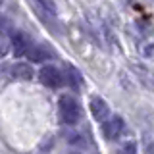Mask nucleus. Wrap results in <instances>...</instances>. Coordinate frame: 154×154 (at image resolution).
<instances>
[{"instance_id":"obj_15","label":"nucleus","mask_w":154,"mask_h":154,"mask_svg":"<svg viewBox=\"0 0 154 154\" xmlns=\"http://www.w3.org/2000/svg\"><path fill=\"white\" fill-rule=\"evenodd\" d=\"M2 2H4V0H0V4H2Z\"/></svg>"},{"instance_id":"obj_9","label":"nucleus","mask_w":154,"mask_h":154,"mask_svg":"<svg viewBox=\"0 0 154 154\" xmlns=\"http://www.w3.org/2000/svg\"><path fill=\"white\" fill-rule=\"evenodd\" d=\"M67 79H69V85L73 87V89H79L81 87V73L71 66L67 67Z\"/></svg>"},{"instance_id":"obj_12","label":"nucleus","mask_w":154,"mask_h":154,"mask_svg":"<svg viewBox=\"0 0 154 154\" xmlns=\"http://www.w3.org/2000/svg\"><path fill=\"white\" fill-rule=\"evenodd\" d=\"M8 48H10V42H8L6 35H2V33H0V58L8 52Z\"/></svg>"},{"instance_id":"obj_1","label":"nucleus","mask_w":154,"mask_h":154,"mask_svg":"<svg viewBox=\"0 0 154 154\" xmlns=\"http://www.w3.org/2000/svg\"><path fill=\"white\" fill-rule=\"evenodd\" d=\"M58 110H60L62 122L67 123V125H75L81 119V106L77 104V100L73 96H67V94L60 96V100H58Z\"/></svg>"},{"instance_id":"obj_8","label":"nucleus","mask_w":154,"mask_h":154,"mask_svg":"<svg viewBox=\"0 0 154 154\" xmlns=\"http://www.w3.org/2000/svg\"><path fill=\"white\" fill-rule=\"evenodd\" d=\"M29 60L33 62V64H41V62H45L48 60V58L52 56V52L48 50L46 46H41V45H37V46H33L31 50H29Z\"/></svg>"},{"instance_id":"obj_10","label":"nucleus","mask_w":154,"mask_h":154,"mask_svg":"<svg viewBox=\"0 0 154 154\" xmlns=\"http://www.w3.org/2000/svg\"><path fill=\"white\" fill-rule=\"evenodd\" d=\"M37 2L41 4V6L45 8L48 14H56V12H58V10H56V2H54V0H37Z\"/></svg>"},{"instance_id":"obj_3","label":"nucleus","mask_w":154,"mask_h":154,"mask_svg":"<svg viewBox=\"0 0 154 154\" xmlns=\"http://www.w3.org/2000/svg\"><path fill=\"white\" fill-rule=\"evenodd\" d=\"M131 69H133L135 77L139 79V83H141L146 91L154 93V71L150 67L144 66L143 62H131Z\"/></svg>"},{"instance_id":"obj_14","label":"nucleus","mask_w":154,"mask_h":154,"mask_svg":"<svg viewBox=\"0 0 154 154\" xmlns=\"http://www.w3.org/2000/svg\"><path fill=\"white\" fill-rule=\"evenodd\" d=\"M10 27V23H8V19L6 17H2L0 16V29H8Z\"/></svg>"},{"instance_id":"obj_4","label":"nucleus","mask_w":154,"mask_h":154,"mask_svg":"<svg viewBox=\"0 0 154 154\" xmlns=\"http://www.w3.org/2000/svg\"><path fill=\"white\" fill-rule=\"evenodd\" d=\"M31 48H33L31 38H29L25 33L16 31V33L12 35V52H14V56H16V58H23V56H27Z\"/></svg>"},{"instance_id":"obj_13","label":"nucleus","mask_w":154,"mask_h":154,"mask_svg":"<svg viewBox=\"0 0 154 154\" xmlns=\"http://www.w3.org/2000/svg\"><path fill=\"white\" fill-rule=\"evenodd\" d=\"M143 52H144V56H146V58H154V42L146 45V46L143 48Z\"/></svg>"},{"instance_id":"obj_7","label":"nucleus","mask_w":154,"mask_h":154,"mask_svg":"<svg viewBox=\"0 0 154 154\" xmlns=\"http://www.w3.org/2000/svg\"><path fill=\"white\" fill-rule=\"evenodd\" d=\"M12 77L14 79H19V81H29L33 79V67L29 64H23V62H19L12 67Z\"/></svg>"},{"instance_id":"obj_11","label":"nucleus","mask_w":154,"mask_h":154,"mask_svg":"<svg viewBox=\"0 0 154 154\" xmlns=\"http://www.w3.org/2000/svg\"><path fill=\"white\" fill-rule=\"evenodd\" d=\"M119 154H137V144H135L133 141L131 143H125L122 146V150H119Z\"/></svg>"},{"instance_id":"obj_2","label":"nucleus","mask_w":154,"mask_h":154,"mask_svg":"<svg viewBox=\"0 0 154 154\" xmlns=\"http://www.w3.org/2000/svg\"><path fill=\"white\" fill-rule=\"evenodd\" d=\"M38 79H41V83L48 87V89H60L62 83H64V75H62V71L58 69L54 66H45L41 71H38Z\"/></svg>"},{"instance_id":"obj_5","label":"nucleus","mask_w":154,"mask_h":154,"mask_svg":"<svg viewBox=\"0 0 154 154\" xmlns=\"http://www.w3.org/2000/svg\"><path fill=\"white\" fill-rule=\"evenodd\" d=\"M123 127H125V123H123V119L119 118V116L108 118L102 123V135H104V139H106V141H116V139L122 135Z\"/></svg>"},{"instance_id":"obj_6","label":"nucleus","mask_w":154,"mask_h":154,"mask_svg":"<svg viewBox=\"0 0 154 154\" xmlns=\"http://www.w3.org/2000/svg\"><path fill=\"white\" fill-rule=\"evenodd\" d=\"M89 108H91V114L96 122H106L110 118V106L106 104L104 98L100 96H91L89 100Z\"/></svg>"},{"instance_id":"obj_16","label":"nucleus","mask_w":154,"mask_h":154,"mask_svg":"<svg viewBox=\"0 0 154 154\" xmlns=\"http://www.w3.org/2000/svg\"><path fill=\"white\" fill-rule=\"evenodd\" d=\"M71 154H77V152H71Z\"/></svg>"}]
</instances>
